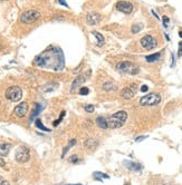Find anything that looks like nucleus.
Masks as SVG:
<instances>
[{
    "mask_svg": "<svg viewBox=\"0 0 182 185\" xmlns=\"http://www.w3.org/2000/svg\"><path fill=\"white\" fill-rule=\"evenodd\" d=\"M146 137H148L146 135H144V136H139V137L135 138V142H141V141H143V139H145Z\"/></svg>",
    "mask_w": 182,
    "mask_h": 185,
    "instance_id": "obj_31",
    "label": "nucleus"
},
{
    "mask_svg": "<svg viewBox=\"0 0 182 185\" xmlns=\"http://www.w3.org/2000/svg\"><path fill=\"white\" fill-rule=\"evenodd\" d=\"M5 96L10 102H19L23 97V90L18 86H11L6 90Z\"/></svg>",
    "mask_w": 182,
    "mask_h": 185,
    "instance_id": "obj_6",
    "label": "nucleus"
},
{
    "mask_svg": "<svg viewBox=\"0 0 182 185\" xmlns=\"http://www.w3.org/2000/svg\"><path fill=\"white\" fill-rule=\"evenodd\" d=\"M103 88H104V90H106V92H113V90L116 89V85L109 82V83H105L103 85Z\"/></svg>",
    "mask_w": 182,
    "mask_h": 185,
    "instance_id": "obj_20",
    "label": "nucleus"
},
{
    "mask_svg": "<svg viewBox=\"0 0 182 185\" xmlns=\"http://www.w3.org/2000/svg\"><path fill=\"white\" fill-rule=\"evenodd\" d=\"M10 148H11V145L10 144H1L0 145V156H6L8 153H9Z\"/></svg>",
    "mask_w": 182,
    "mask_h": 185,
    "instance_id": "obj_16",
    "label": "nucleus"
},
{
    "mask_svg": "<svg viewBox=\"0 0 182 185\" xmlns=\"http://www.w3.org/2000/svg\"><path fill=\"white\" fill-rule=\"evenodd\" d=\"M141 29H142V25H140V23H135V25H133L132 26V33L137 34L139 31H141Z\"/></svg>",
    "mask_w": 182,
    "mask_h": 185,
    "instance_id": "obj_25",
    "label": "nucleus"
},
{
    "mask_svg": "<svg viewBox=\"0 0 182 185\" xmlns=\"http://www.w3.org/2000/svg\"><path fill=\"white\" fill-rule=\"evenodd\" d=\"M69 162L70 163H77L78 162V157H77V155H73V156H70L69 157Z\"/></svg>",
    "mask_w": 182,
    "mask_h": 185,
    "instance_id": "obj_30",
    "label": "nucleus"
},
{
    "mask_svg": "<svg viewBox=\"0 0 182 185\" xmlns=\"http://www.w3.org/2000/svg\"><path fill=\"white\" fill-rule=\"evenodd\" d=\"M96 124L100 126L102 130H107V128H109V123H107V119L104 118V117H102V116H100V117H97V118H96Z\"/></svg>",
    "mask_w": 182,
    "mask_h": 185,
    "instance_id": "obj_15",
    "label": "nucleus"
},
{
    "mask_svg": "<svg viewBox=\"0 0 182 185\" xmlns=\"http://www.w3.org/2000/svg\"><path fill=\"white\" fill-rule=\"evenodd\" d=\"M179 36H180V37L182 38V31H180V33H179Z\"/></svg>",
    "mask_w": 182,
    "mask_h": 185,
    "instance_id": "obj_40",
    "label": "nucleus"
},
{
    "mask_svg": "<svg viewBox=\"0 0 182 185\" xmlns=\"http://www.w3.org/2000/svg\"><path fill=\"white\" fill-rule=\"evenodd\" d=\"M124 185H128V184H124Z\"/></svg>",
    "mask_w": 182,
    "mask_h": 185,
    "instance_id": "obj_42",
    "label": "nucleus"
},
{
    "mask_svg": "<svg viewBox=\"0 0 182 185\" xmlns=\"http://www.w3.org/2000/svg\"><path fill=\"white\" fill-rule=\"evenodd\" d=\"M125 166L128 167V170H132L134 172H140L142 170V166L140 164H137V163H134V162H128V161H125Z\"/></svg>",
    "mask_w": 182,
    "mask_h": 185,
    "instance_id": "obj_14",
    "label": "nucleus"
},
{
    "mask_svg": "<svg viewBox=\"0 0 182 185\" xmlns=\"http://www.w3.org/2000/svg\"><path fill=\"white\" fill-rule=\"evenodd\" d=\"M2 1H6V0H2Z\"/></svg>",
    "mask_w": 182,
    "mask_h": 185,
    "instance_id": "obj_43",
    "label": "nucleus"
},
{
    "mask_svg": "<svg viewBox=\"0 0 182 185\" xmlns=\"http://www.w3.org/2000/svg\"><path fill=\"white\" fill-rule=\"evenodd\" d=\"M88 92H90V89L87 87H82L79 89V94L81 95H88Z\"/></svg>",
    "mask_w": 182,
    "mask_h": 185,
    "instance_id": "obj_27",
    "label": "nucleus"
},
{
    "mask_svg": "<svg viewBox=\"0 0 182 185\" xmlns=\"http://www.w3.org/2000/svg\"><path fill=\"white\" fill-rule=\"evenodd\" d=\"M84 145H85V147H94L96 145V142L93 138H88L86 142L84 143Z\"/></svg>",
    "mask_w": 182,
    "mask_h": 185,
    "instance_id": "obj_24",
    "label": "nucleus"
},
{
    "mask_svg": "<svg viewBox=\"0 0 182 185\" xmlns=\"http://www.w3.org/2000/svg\"><path fill=\"white\" fill-rule=\"evenodd\" d=\"M58 2H59V4H60V5L65 6V7H68V6H67V4H66V1H65V0H58Z\"/></svg>",
    "mask_w": 182,
    "mask_h": 185,
    "instance_id": "obj_33",
    "label": "nucleus"
},
{
    "mask_svg": "<svg viewBox=\"0 0 182 185\" xmlns=\"http://www.w3.org/2000/svg\"><path fill=\"white\" fill-rule=\"evenodd\" d=\"M161 102V96L158 92H150L140 99V105L142 106H155Z\"/></svg>",
    "mask_w": 182,
    "mask_h": 185,
    "instance_id": "obj_3",
    "label": "nucleus"
},
{
    "mask_svg": "<svg viewBox=\"0 0 182 185\" xmlns=\"http://www.w3.org/2000/svg\"><path fill=\"white\" fill-rule=\"evenodd\" d=\"M75 144H76V139H70V141H69L68 145H67V146H66V147L64 148V151H63V154H62V157H65L66 153L68 152L69 149H70V148L73 147V146H74V145H75Z\"/></svg>",
    "mask_w": 182,
    "mask_h": 185,
    "instance_id": "obj_22",
    "label": "nucleus"
},
{
    "mask_svg": "<svg viewBox=\"0 0 182 185\" xmlns=\"http://www.w3.org/2000/svg\"><path fill=\"white\" fill-rule=\"evenodd\" d=\"M101 17L100 14H97V12H90V14H87L86 16V23L88 25H91V26H94V25H97V23L101 21Z\"/></svg>",
    "mask_w": 182,
    "mask_h": 185,
    "instance_id": "obj_11",
    "label": "nucleus"
},
{
    "mask_svg": "<svg viewBox=\"0 0 182 185\" xmlns=\"http://www.w3.org/2000/svg\"><path fill=\"white\" fill-rule=\"evenodd\" d=\"M160 57H161V54H160V52H155V54H152V55L146 56L145 59H146V61H149V63H153V61L159 60Z\"/></svg>",
    "mask_w": 182,
    "mask_h": 185,
    "instance_id": "obj_19",
    "label": "nucleus"
},
{
    "mask_svg": "<svg viewBox=\"0 0 182 185\" xmlns=\"http://www.w3.org/2000/svg\"><path fill=\"white\" fill-rule=\"evenodd\" d=\"M172 64H171V67H174V54H172Z\"/></svg>",
    "mask_w": 182,
    "mask_h": 185,
    "instance_id": "obj_36",
    "label": "nucleus"
},
{
    "mask_svg": "<svg viewBox=\"0 0 182 185\" xmlns=\"http://www.w3.org/2000/svg\"><path fill=\"white\" fill-rule=\"evenodd\" d=\"M1 185H10V184H9V182H8V181L4 180V182H2V184H1Z\"/></svg>",
    "mask_w": 182,
    "mask_h": 185,
    "instance_id": "obj_37",
    "label": "nucleus"
},
{
    "mask_svg": "<svg viewBox=\"0 0 182 185\" xmlns=\"http://www.w3.org/2000/svg\"><path fill=\"white\" fill-rule=\"evenodd\" d=\"M34 63L38 67L60 70L64 67V57H63L60 49L50 47L44 52H41L39 56H37L34 60Z\"/></svg>",
    "mask_w": 182,
    "mask_h": 185,
    "instance_id": "obj_1",
    "label": "nucleus"
},
{
    "mask_svg": "<svg viewBox=\"0 0 182 185\" xmlns=\"http://www.w3.org/2000/svg\"><path fill=\"white\" fill-rule=\"evenodd\" d=\"M116 9L125 15H130L133 11V5L130 1H118L116 4Z\"/></svg>",
    "mask_w": 182,
    "mask_h": 185,
    "instance_id": "obj_9",
    "label": "nucleus"
},
{
    "mask_svg": "<svg viewBox=\"0 0 182 185\" xmlns=\"http://www.w3.org/2000/svg\"><path fill=\"white\" fill-rule=\"evenodd\" d=\"M5 161H4V160H2V158H0V166L1 167H5Z\"/></svg>",
    "mask_w": 182,
    "mask_h": 185,
    "instance_id": "obj_34",
    "label": "nucleus"
},
{
    "mask_svg": "<svg viewBox=\"0 0 182 185\" xmlns=\"http://www.w3.org/2000/svg\"><path fill=\"white\" fill-rule=\"evenodd\" d=\"M169 17H167V16H163L162 17V21H163V26H164V28H167L168 27V23H169Z\"/></svg>",
    "mask_w": 182,
    "mask_h": 185,
    "instance_id": "obj_29",
    "label": "nucleus"
},
{
    "mask_svg": "<svg viewBox=\"0 0 182 185\" xmlns=\"http://www.w3.org/2000/svg\"><path fill=\"white\" fill-rule=\"evenodd\" d=\"M14 113L15 115L19 117V118H21V117H25L26 114L28 113V104L27 102H21L19 105L15 107L14 109Z\"/></svg>",
    "mask_w": 182,
    "mask_h": 185,
    "instance_id": "obj_10",
    "label": "nucleus"
},
{
    "mask_svg": "<svg viewBox=\"0 0 182 185\" xmlns=\"http://www.w3.org/2000/svg\"><path fill=\"white\" fill-rule=\"evenodd\" d=\"M116 69L117 71L122 73V74H130V75H136L139 73V68L136 66L132 64L131 61H122L118 63L116 65Z\"/></svg>",
    "mask_w": 182,
    "mask_h": 185,
    "instance_id": "obj_4",
    "label": "nucleus"
},
{
    "mask_svg": "<svg viewBox=\"0 0 182 185\" xmlns=\"http://www.w3.org/2000/svg\"><path fill=\"white\" fill-rule=\"evenodd\" d=\"M128 119V113L125 111H120L115 113L107 119L109 123V128H120L125 124V122Z\"/></svg>",
    "mask_w": 182,
    "mask_h": 185,
    "instance_id": "obj_2",
    "label": "nucleus"
},
{
    "mask_svg": "<svg viewBox=\"0 0 182 185\" xmlns=\"http://www.w3.org/2000/svg\"><path fill=\"white\" fill-rule=\"evenodd\" d=\"M178 56H179V57H181V56H182V48H181V47L179 48V51H178Z\"/></svg>",
    "mask_w": 182,
    "mask_h": 185,
    "instance_id": "obj_35",
    "label": "nucleus"
},
{
    "mask_svg": "<svg viewBox=\"0 0 182 185\" xmlns=\"http://www.w3.org/2000/svg\"><path fill=\"white\" fill-rule=\"evenodd\" d=\"M92 34H93V35L96 37V39H97V46H100V47L103 46V45H104V42H105L104 36H103L102 34L97 33V31H93Z\"/></svg>",
    "mask_w": 182,
    "mask_h": 185,
    "instance_id": "obj_18",
    "label": "nucleus"
},
{
    "mask_svg": "<svg viewBox=\"0 0 182 185\" xmlns=\"http://www.w3.org/2000/svg\"><path fill=\"white\" fill-rule=\"evenodd\" d=\"M35 124H36V126L37 127H38V128H39V130H45V132H49V128H46L45 126L43 125V123H41V119L40 118H37L36 119V123H35Z\"/></svg>",
    "mask_w": 182,
    "mask_h": 185,
    "instance_id": "obj_23",
    "label": "nucleus"
},
{
    "mask_svg": "<svg viewBox=\"0 0 182 185\" xmlns=\"http://www.w3.org/2000/svg\"><path fill=\"white\" fill-rule=\"evenodd\" d=\"M165 38H167V40H170V38H169V36L167 35V34H165Z\"/></svg>",
    "mask_w": 182,
    "mask_h": 185,
    "instance_id": "obj_39",
    "label": "nucleus"
},
{
    "mask_svg": "<svg viewBox=\"0 0 182 185\" xmlns=\"http://www.w3.org/2000/svg\"><path fill=\"white\" fill-rule=\"evenodd\" d=\"M67 185H82V184H67Z\"/></svg>",
    "mask_w": 182,
    "mask_h": 185,
    "instance_id": "obj_41",
    "label": "nucleus"
},
{
    "mask_svg": "<svg viewBox=\"0 0 182 185\" xmlns=\"http://www.w3.org/2000/svg\"><path fill=\"white\" fill-rule=\"evenodd\" d=\"M141 42L142 47L145 48V49H148V50L153 49V48H155L156 45H158V42H156V40H155V38L150 36V35H146V36H144V37H142L141 42Z\"/></svg>",
    "mask_w": 182,
    "mask_h": 185,
    "instance_id": "obj_8",
    "label": "nucleus"
},
{
    "mask_svg": "<svg viewBox=\"0 0 182 185\" xmlns=\"http://www.w3.org/2000/svg\"><path fill=\"white\" fill-rule=\"evenodd\" d=\"M41 108H43V106H41L40 104H38V103L35 104V109H34V111H32V115H30V122H32L37 115H39V113L41 111Z\"/></svg>",
    "mask_w": 182,
    "mask_h": 185,
    "instance_id": "obj_17",
    "label": "nucleus"
},
{
    "mask_svg": "<svg viewBox=\"0 0 182 185\" xmlns=\"http://www.w3.org/2000/svg\"><path fill=\"white\" fill-rule=\"evenodd\" d=\"M30 157V152L28 147L26 146H20L17 148L16 154H15V158L18 163H26L28 162V160Z\"/></svg>",
    "mask_w": 182,
    "mask_h": 185,
    "instance_id": "obj_7",
    "label": "nucleus"
},
{
    "mask_svg": "<svg viewBox=\"0 0 182 185\" xmlns=\"http://www.w3.org/2000/svg\"><path fill=\"white\" fill-rule=\"evenodd\" d=\"M121 96L125 99H131L135 96V85L132 87H125L121 92Z\"/></svg>",
    "mask_w": 182,
    "mask_h": 185,
    "instance_id": "obj_12",
    "label": "nucleus"
},
{
    "mask_svg": "<svg viewBox=\"0 0 182 185\" xmlns=\"http://www.w3.org/2000/svg\"><path fill=\"white\" fill-rule=\"evenodd\" d=\"M2 182H4V178H2V177H1V176H0V185L2 184Z\"/></svg>",
    "mask_w": 182,
    "mask_h": 185,
    "instance_id": "obj_38",
    "label": "nucleus"
},
{
    "mask_svg": "<svg viewBox=\"0 0 182 185\" xmlns=\"http://www.w3.org/2000/svg\"><path fill=\"white\" fill-rule=\"evenodd\" d=\"M64 116H65V111H63L62 113H60V116H59V118L57 120H55L54 123H53V125L54 126H57L58 124H60V122L63 120V118H64Z\"/></svg>",
    "mask_w": 182,
    "mask_h": 185,
    "instance_id": "obj_26",
    "label": "nucleus"
},
{
    "mask_svg": "<svg viewBox=\"0 0 182 185\" xmlns=\"http://www.w3.org/2000/svg\"><path fill=\"white\" fill-rule=\"evenodd\" d=\"M85 80H86V78L83 76V75H79V76H77V78L75 79L73 82V85H72V88H70V92H73L74 90H76L82 84L85 83Z\"/></svg>",
    "mask_w": 182,
    "mask_h": 185,
    "instance_id": "obj_13",
    "label": "nucleus"
},
{
    "mask_svg": "<svg viewBox=\"0 0 182 185\" xmlns=\"http://www.w3.org/2000/svg\"><path fill=\"white\" fill-rule=\"evenodd\" d=\"M149 90V87L146 86V85H143V86H141V92H146Z\"/></svg>",
    "mask_w": 182,
    "mask_h": 185,
    "instance_id": "obj_32",
    "label": "nucleus"
},
{
    "mask_svg": "<svg viewBox=\"0 0 182 185\" xmlns=\"http://www.w3.org/2000/svg\"><path fill=\"white\" fill-rule=\"evenodd\" d=\"M85 111L87 113H93V111H95V107H94V105H86L85 106Z\"/></svg>",
    "mask_w": 182,
    "mask_h": 185,
    "instance_id": "obj_28",
    "label": "nucleus"
},
{
    "mask_svg": "<svg viewBox=\"0 0 182 185\" xmlns=\"http://www.w3.org/2000/svg\"><path fill=\"white\" fill-rule=\"evenodd\" d=\"M93 176H94V178H95L96 181H98V182H101V181L103 180V178H109V175H106V174L102 173V172H95Z\"/></svg>",
    "mask_w": 182,
    "mask_h": 185,
    "instance_id": "obj_21",
    "label": "nucleus"
},
{
    "mask_svg": "<svg viewBox=\"0 0 182 185\" xmlns=\"http://www.w3.org/2000/svg\"><path fill=\"white\" fill-rule=\"evenodd\" d=\"M40 18V12L37 10H27L20 16V23L23 25H30Z\"/></svg>",
    "mask_w": 182,
    "mask_h": 185,
    "instance_id": "obj_5",
    "label": "nucleus"
}]
</instances>
